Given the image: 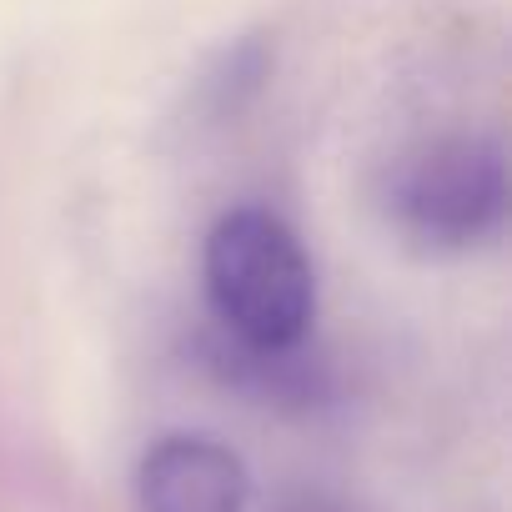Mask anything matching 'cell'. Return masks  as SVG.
Here are the masks:
<instances>
[{"label":"cell","instance_id":"cell-1","mask_svg":"<svg viewBox=\"0 0 512 512\" xmlns=\"http://www.w3.org/2000/svg\"><path fill=\"white\" fill-rule=\"evenodd\" d=\"M201 277L211 317L241 357H292L317 322L312 262L267 206H236L211 226Z\"/></svg>","mask_w":512,"mask_h":512},{"label":"cell","instance_id":"cell-2","mask_svg":"<svg viewBox=\"0 0 512 512\" xmlns=\"http://www.w3.org/2000/svg\"><path fill=\"white\" fill-rule=\"evenodd\" d=\"M397 231L422 251H472L507 221V161L492 136H442L402 156L387 186Z\"/></svg>","mask_w":512,"mask_h":512},{"label":"cell","instance_id":"cell-3","mask_svg":"<svg viewBox=\"0 0 512 512\" xmlns=\"http://www.w3.org/2000/svg\"><path fill=\"white\" fill-rule=\"evenodd\" d=\"M141 512H251L246 462L206 432H166L136 467Z\"/></svg>","mask_w":512,"mask_h":512},{"label":"cell","instance_id":"cell-4","mask_svg":"<svg viewBox=\"0 0 512 512\" xmlns=\"http://www.w3.org/2000/svg\"><path fill=\"white\" fill-rule=\"evenodd\" d=\"M267 71H272V51L256 41V36L226 46V51L216 56V66L201 76V101H206V111H211L216 121H221V116H236L246 96L262 91Z\"/></svg>","mask_w":512,"mask_h":512}]
</instances>
